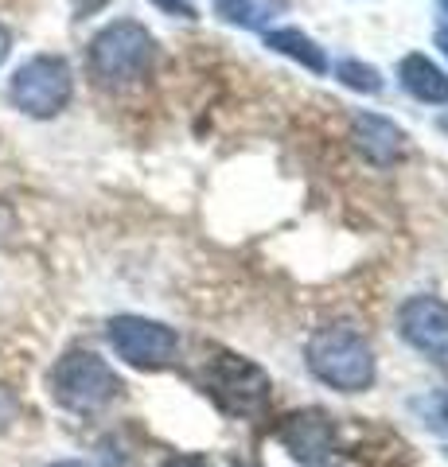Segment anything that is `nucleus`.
<instances>
[{"label": "nucleus", "instance_id": "nucleus-15", "mask_svg": "<svg viewBox=\"0 0 448 467\" xmlns=\"http://www.w3.org/2000/svg\"><path fill=\"white\" fill-rule=\"evenodd\" d=\"M12 420H16V398H12V393L0 386V432H5Z\"/></svg>", "mask_w": 448, "mask_h": 467}, {"label": "nucleus", "instance_id": "nucleus-6", "mask_svg": "<svg viewBox=\"0 0 448 467\" xmlns=\"http://www.w3.org/2000/svg\"><path fill=\"white\" fill-rule=\"evenodd\" d=\"M109 347L118 350V358H125L129 367L137 370H161L176 358L180 350V335L156 324V319H144V316H118L109 319Z\"/></svg>", "mask_w": 448, "mask_h": 467}, {"label": "nucleus", "instance_id": "nucleus-11", "mask_svg": "<svg viewBox=\"0 0 448 467\" xmlns=\"http://www.w3.org/2000/svg\"><path fill=\"white\" fill-rule=\"evenodd\" d=\"M266 47L285 55V58H293V63L312 70V75H328V55H324V47L312 36L300 32V27H273V32H266Z\"/></svg>", "mask_w": 448, "mask_h": 467}, {"label": "nucleus", "instance_id": "nucleus-7", "mask_svg": "<svg viewBox=\"0 0 448 467\" xmlns=\"http://www.w3.org/2000/svg\"><path fill=\"white\" fill-rule=\"evenodd\" d=\"M398 331L417 355L448 362V304L437 296H410L398 312Z\"/></svg>", "mask_w": 448, "mask_h": 467}, {"label": "nucleus", "instance_id": "nucleus-22", "mask_svg": "<svg viewBox=\"0 0 448 467\" xmlns=\"http://www.w3.org/2000/svg\"><path fill=\"white\" fill-rule=\"evenodd\" d=\"M441 8H444V12H448V0H441Z\"/></svg>", "mask_w": 448, "mask_h": 467}, {"label": "nucleus", "instance_id": "nucleus-14", "mask_svg": "<svg viewBox=\"0 0 448 467\" xmlns=\"http://www.w3.org/2000/svg\"><path fill=\"white\" fill-rule=\"evenodd\" d=\"M152 5H156V8H164L168 16H180V20H195V16H199L192 0H152Z\"/></svg>", "mask_w": 448, "mask_h": 467}, {"label": "nucleus", "instance_id": "nucleus-12", "mask_svg": "<svg viewBox=\"0 0 448 467\" xmlns=\"http://www.w3.org/2000/svg\"><path fill=\"white\" fill-rule=\"evenodd\" d=\"M336 78L347 86V90H359V94H379L382 90V75L370 63H359V58H343V63L336 67Z\"/></svg>", "mask_w": 448, "mask_h": 467}, {"label": "nucleus", "instance_id": "nucleus-16", "mask_svg": "<svg viewBox=\"0 0 448 467\" xmlns=\"http://www.w3.org/2000/svg\"><path fill=\"white\" fill-rule=\"evenodd\" d=\"M164 467H211L207 456H199V451H187V456H172L164 460Z\"/></svg>", "mask_w": 448, "mask_h": 467}, {"label": "nucleus", "instance_id": "nucleus-20", "mask_svg": "<svg viewBox=\"0 0 448 467\" xmlns=\"http://www.w3.org/2000/svg\"><path fill=\"white\" fill-rule=\"evenodd\" d=\"M437 47H441L444 58H448V27H441V32H437Z\"/></svg>", "mask_w": 448, "mask_h": 467}, {"label": "nucleus", "instance_id": "nucleus-21", "mask_svg": "<svg viewBox=\"0 0 448 467\" xmlns=\"http://www.w3.org/2000/svg\"><path fill=\"white\" fill-rule=\"evenodd\" d=\"M51 467H86V463H78V460H63V463H51Z\"/></svg>", "mask_w": 448, "mask_h": 467}, {"label": "nucleus", "instance_id": "nucleus-9", "mask_svg": "<svg viewBox=\"0 0 448 467\" xmlns=\"http://www.w3.org/2000/svg\"><path fill=\"white\" fill-rule=\"evenodd\" d=\"M351 140L374 168H390L394 160L406 152V133L382 113H355L351 117Z\"/></svg>", "mask_w": 448, "mask_h": 467}, {"label": "nucleus", "instance_id": "nucleus-23", "mask_svg": "<svg viewBox=\"0 0 448 467\" xmlns=\"http://www.w3.org/2000/svg\"><path fill=\"white\" fill-rule=\"evenodd\" d=\"M234 467H250V463H234Z\"/></svg>", "mask_w": 448, "mask_h": 467}, {"label": "nucleus", "instance_id": "nucleus-1", "mask_svg": "<svg viewBox=\"0 0 448 467\" xmlns=\"http://www.w3.org/2000/svg\"><path fill=\"white\" fill-rule=\"evenodd\" d=\"M308 370L339 393H363L374 382V350L355 327H320L308 339Z\"/></svg>", "mask_w": 448, "mask_h": 467}, {"label": "nucleus", "instance_id": "nucleus-19", "mask_svg": "<svg viewBox=\"0 0 448 467\" xmlns=\"http://www.w3.org/2000/svg\"><path fill=\"white\" fill-rule=\"evenodd\" d=\"M437 425H441V429H448V398L437 405Z\"/></svg>", "mask_w": 448, "mask_h": 467}, {"label": "nucleus", "instance_id": "nucleus-2", "mask_svg": "<svg viewBox=\"0 0 448 467\" xmlns=\"http://www.w3.org/2000/svg\"><path fill=\"white\" fill-rule=\"evenodd\" d=\"M152 58L156 43L137 20H113L90 39V75L109 90L141 82L152 70Z\"/></svg>", "mask_w": 448, "mask_h": 467}, {"label": "nucleus", "instance_id": "nucleus-17", "mask_svg": "<svg viewBox=\"0 0 448 467\" xmlns=\"http://www.w3.org/2000/svg\"><path fill=\"white\" fill-rule=\"evenodd\" d=\"M109 5V0H70V8H75V16L86 20V16H94V12H102Z\"/></svg>", "mask_w": 448, "mask_h": 467}, {"label": "nucleus", "instance_id": "nucleus-5", "mask_svg": "<svg viewBox=\"0 0 448 467\" xmlns=\"http://www.w3.org/2000/svg\"><path fill=\"white\" fill-rule=\"evenodd\" d=\"M203 389L226 413L254 417V413H262L269 401V374L250 358L219 350V355H211L203 362Z\"/></svg>", "mask_w": 448, "mask_h": 467}, {"label": "nucleus", "instance_id": "nucleus-4", "mask_svg": "<svg viewBox=\"0 0 448 467\" xmlns=\"http://www.w3.org/2000/svg\"><path fill=\"white\" fill-rule=\"evenodd\" d=\"M75 94V75L63 55H32L12 75L8 98L27 117H59Z\"/></svg>", "mask_w": 448, "mask_h": 467}, {"label": "nucleus", "instance_id": "nucleus-10", "mask_svg": "<svg viewBox=\"0 0 448 467\" xmlns=\"http://www.w3.org/2000/svg\"><path fill=\"white\" fill-rule=\"evenodd\" d=\"M398 78L406 86V94H413L417 101H429V106H448V75L425 55H406L398 67Z\"/></svg>", "mask_w": 448, "mask_h": 467}, {"label": "nucleus", "instance_id": "nucleus-3", "mask_svg": "<svg viewBox=\"0 0 448 467\" xmlns=\"http://www.w3.org/2000/svg\"><path fill=\"white\" fill-rule=\"evenodd\" d=\"M51 393L70 413H98L121 398V378L94 350H67L51 370Z\"/></svg>", "mask_w": 448, "mask_h": 467}, {"label": "nucleus", "instance_id": "nucleus-8", "mask_svg": "<svg viewBox=\"0 0 448 467\" xmlns=\"http://www.w3.org/2000/svg\"><path fill=\"white\" fill-rule=\"evenodd\" d=\"M277 441L293 460L320 467L336 456V420L320 413V409H305V413L285 417V425L277 429Z\"/></svg>", "mask_w": 448, "mask_h": 467}, {"label": "nucleus", "instance_id": "nucleus-18", "mask_svg": "<svg viewBox=\"0 0 448 467\" xmlns=\"http://www.w3.org/2000/svg\"><path fill=\"white\" fill-rule=\"evenodd\" d=\"M8 51H12V32L5 24H0V67H5V58H8Z\"/></svg>", "mask_w": 448, "mask_h": 467}, {"label": "nucleus", "instance_id": "nucleus-13", "mask_svg": "<svg viewBox=\"0 0 448 467\" xmlns=\"http://www.w3.org/2000/svg\"><path fill=\"white\" fill-rule=\"evenodd\" d=\"M214 12H219L226 24H238V27H257L266 20L257 0H214Z\"/></svg>", "mask_w": 448, "mask_h": 467}]
</instances>
